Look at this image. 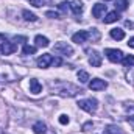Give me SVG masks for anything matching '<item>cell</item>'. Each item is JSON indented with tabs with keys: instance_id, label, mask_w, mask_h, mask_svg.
<instances>
[{
	"instance_id": "6da1fadb",
	"label": "cell",
	"mask_w": 134,
	"mask_h": 134,
	"mask_svg": "<svg viewBox=\"0 0 134 134\" xmlns=\"http://www.w3.org/2000/svg\"><path fill=\"white\" fill-rule=\"evenodd\" d=\"M78 106H80L83 111L89 112V114H95V112H97V109H98V101L95 100V98L80 100V101H78Z\"/></svg>"
},
{
	"instance_id": "7a4b0ae2",
	"label": "cell",
	"mask_w": 134,
	"mask_h": 134,
	"mask_svg": "<svg viewBox=\"0 0 134 134\" xmlns=\"http://www.w3.org/2000/svg\"><path fill=\"white\" fill-rule=\"evenodd\" d=\"M104 55L108 56V59L111 63H122V59H123V52L117 50V48H106Z\"/></svg>"
},
{
	"instance_id": "3957f363",
	"label": "cell",
	"mask_w": 134,
	"mask_h": 134,
	"mask_svg": "<svg viewBox=\"0 0 134 134\" xmlns=\"http://www.w3.org/2000/svg\"><path fill=\"white\" fill-rule=\"evenodd\" d=\"M53 50H55L56 53L64 55V56H72V55H73V48H72L67 42H58V44H55V45H53Z\"/></svg>"
},
{
	"instance_id": "277c9868",
	"label": "cell",
	"mask_w": 134,
	"mask_h": 134,
	"mask_svg": "<svg viewBox=\"0 0 134 134\" xmlns=\"http://www.w3.org/2000/svg\"><path fill=\"white\" fill-rule=\"evenodd\" d=\"M108 87V83L104 80H100V78H94L91 83H89V89L91 91H103Z\"/></svg>"
},
{
	"instance_id": "5b68a950",
	"label": "cell",
	"mask_w": 134,
	"mask_h": 134,
	"mask_svg": "<svg viewBox=\"0 0 134 134\" xmlns=\"http://www.w3.org/2000/svg\"><path fill=\"white\" fill-rule=\"evenodd\" d=\"M37 67H41V69H45V67H48L52 63H53V56L50 55V53H44L41 58H37Z\"/></svg>"
},
{
	"instance_id": "8992f818",
	"label": "cell",
	"mask_w": 134,
	"mask_h": 134,
	"mask_svg": "<svg viewBox=\"0 0 134 134\" xmlns=\"http://www.w3.org/2000/svg\"><path fill=\"white\" fill-rule=\"evenodd\" d=\"M87 39H89V31H86V30H80L78 33H75L72 36V41L76 42V44H84Z\"/></svg>"
},
{
	"instance_id": "52a82bcc",
	"label": "cell",
	"mask_w": 134,
	"mask_h": 134,
	"mask_svg": "<svg viewBox=\"0 0 134 134\" xmlns=\"http://www.w3.org/2000/svg\"><path fill=\"white\" fill-rule=\"evenodd\" d=\"M0 52L2 55H13L16 52V45L13 42H8V41H3L2 45H0Z\"/></svg>"
},
{
	"instance_id": "ba28073f",
	"label": "cell",
	"mask_w": 134,
	"mask_h": 134,
	"mask_svg": "<svg viewBox=\"0 0 134 134\" xmlns=\"http://www.w3.org/2000/svg\"><path fill=\"white\" fill-rule=\"evenodd\" d=\"M70 9H72V13H73L75 16H80V14L83 13V9H84V5H83L81 0H72Z\"/></svg>"
},
{
	"instance_id": "9c48e42d",
	"label": "cell",
	"mask_w": 134,
	"mask_h": 134,
	"mask_svg": "<svg viewBox=\"0 0 134 134\" xmlns=\"http://www.w3.org/2000/svg\"><path fill=\"white\" fill-rule=\"evenodd\" d=\"M91 53V56H89V64L92 67H100L101 66V55L98 52H89Z\"/></svg>"
},
{
	"instance_id": "30bf717a",
	"label": "cell",
	"mask_w": 134,
	"mask_h": 134,
	"mask_svg": "<svg viewBox=\"0 0 134 134\" xmlns=\"http://www.w3.org/2000/svg\"><path fill=\"white\" fill-rule=\"evenodd\" d=\"M104 11H106V5L104 3H95L94 8H92V16L95 19H100L101 16L104 14Z\"/></svg>"
},
{
	"instance_id": "8fae6325",
	"label": "cell",
	"mask_w": 134,
	"mask_h": 134,
	"mask_svg": "<svg viewBox=\"0 0 134 134\" xmlns=\"http://www.w3.org/2000/svg\"><path fill=\"white\" fill-rule=\"evenodd\" d=\"M103 134H125L123 130L117 125H108L106 130H103Z\"/></svg>"
},
{
	"instance_id": "7c38bea8",
	"label": "cell",
	"mask_w": 134,
	"mask_h": 134,
	"mask_svg": "<svg viewBox=\"0 0 134 134\" xmlns=\"http://www.w3.org/2000/svg\"><path fill=\"white\" fill-rule=\"evenodd\" d=\"M41 91H42V86L39 84V81H37L36 78H31V80H30V92L36 95V94H39Z\"/></svg>"
},
{
	"instance_id": "4fadbf2b",
	"label": "cell",
	"mask_w": 134,
	"mask_h": 134,
	"mask_svg": "<svg viewBox=\"0 0 134 134\" xmlns=\"http://www.w3.org/2000/svg\"><path fill=\"white\" fill-rule=\"evenodd\" d=\"M119 19H120V14H119L117 11H111V13L106 14V17H104V24H112V22H117Z\"/></svg>"
},
{
	"instance_id": "5bb4252c",
	"label": "cell",
	"mask_w": 134,
	"mask_h": 134,
	"mask_svg": "<svg viewBox=\"0 0 134 134\" xmlns=\"http://www.w3.org/2000/svg\"><path fill=\"white\" fill-rule=\"evenodd\" d=\"M33 133L34 134H45L47 133V125L42 122H36L33 125Z\"/></svg>"
},
{
	"instance_id": "9a60e30c",
	"label": "cell",
	"mask_w": 134,
	"mask_h": 134,
	"mask_svg": "<svg viewBox=\"0 0 134 134\" xmlns=\"http://www.w3.org/2000/svg\"><path fill=\"white\" fill-rule=\"evenodd\" d=\"M109 34H111V37L115 39V41H122V39L125 37V31H123L122 28H112Z\"/></svg>"
},
{
	"instance_id": "2e32d148",
	"label": "cell",
	"mask_w": 134,
	"mask_h": 134,
	"mask_svg": "<svg viewBox=\"0 0 134 134\" xmlns=\"http://www.w3.org/2000/svg\"><path fill=\"white\" fill-rule=\"evenodd\" d=\"M34 42H36L37 47H48V45H50V41H48L45 36H41V34H37V36L34 37Z\"/></svg>"
},
{
	"instance_id": "e0dca14e",
	"label": "cell",
	"mask_w": 134,
	"mask_h": 134,
	"mask_svg": "<svg viewBox=\"0 0 134 134\" xmlns=\"http://www.w3.org/2000/svg\"><path fill=\"white\" fill-rule=\"evenodd\" d=\"M22 16H24V19L28 20V22H36V20H37V16H36L34 13H30L28 9H24V11H22Z\"/></svg>"
},
{
	"instance_id": "ac0fdd59",
	"label": "cell",
	"mask_w": 134,
	"mask_h": 134,
	"mask_svg": "<svg viewBox=\"0 0 134 134\" xmlns=\"http://www.w3.org/2000/svg\"><path fill=\"white\" fill-rule=\"evenodd\" d=\"M130 5V0H117L115 2V9L117 11H125Z\"/></svg>"
},
{
	"instance_id": "d6986e66",
	"label": "cell",
	"mask_w": 134,
	"mask_h": 134,
	"mask_svg": "<svg viewBox=\"0 0 134 134\" xmlns=\"http://www.w3.org/2000/svg\"><path fill=\"white\" fill-rule=\"evenodd\" d=\"M122 64H123L125 67H134V56L133 55H126V56H123Z\"/></svg>"
},
{
	"instance_id": "ffe728a7",
	"label": "cell",
	"mask_w": 134,
	"mask_h": 134,
	"mask_svg": "<svg viewBox=\"0 0 134 134\" xmlns=\"http://www.w3.org/2000/svg\"><path fill=\"white\" fill-rule=\"evenodd\" d=\"M36 53V47H31V45H28V44H25L24 45V48H22V55H34Z\"/></svg>"
},
{
	"instance_id": "44dd1931",
	"label": "cell",
	"mask_w": 134,
	"mask_h": 134,
	"mask_svg": "<svg viewBox=\"0 0 134 134\" xmlns=\"http://www.w3.org/2000/svg\"><path fill=\"white\" fill-rule=\"evenodd\" d=\"M89 39H92L94 42H97V41L100 39V31H98L97 28H91V30H89Z\"/></svg>"
},
{
	"instance_id": "7402d4cb",
	"label": "cell",
	"mask_w": 134,
	"mask_h": 134,
	"mask_svg": "<svg viewBox=\"0 0 134 134\" xmlns=\"http://www.w3.org/2000/svg\"><path fill=\"white\" fill-rule=\"evenodd\" d=\"M78 80H80L81 83H87V81H89V73L84 72V70H80V72H78Z\"/></svg>"
},
{
	"instance_id": "603a6c76",
	"label": "cell",
	"mask_w": 134,
	"mask_h": 134,
	"mask_svg": "<svg viewBox=\"0 0 134 134\" xmlns=\"http://www.w3.org/2000/svg\"><path fill=\"white\" fill-rule=\"evenodd\" d=\"M28 2H30V5H33L36 8H41V6H44L48 0H28Z\"/></svg>"
},
{
	"instance_id": "cb8c5ba5",
	"label": "cell",
	"mask_w": 134,
	"mask_h": 134,
	"mask_svg": "<svg viewBox=\"0 0 134 134\" xmlns=\"http://www.w3.org/2000/svg\"><path fill=\"white\" fill-rule=\"evenodd\" d=\"M91 128H94V123H92V122H87V123L83 125V131H84V133H89Z\"/></svg>"
},
{
	"instance_id": "d4e9b609",
	"label": "cell",
	"mask_w": 134,
	"mask_h": 134,
	"mask_svg": "<svg viewBox=\"0 0 134 134\" xmlns=\"http://www.w3.org/2000/svg\"><path fill=\"white\" fill-rule=\"evenodd\" d=\"M67 5H69L67 2H61V3L58 5V8H59V9H61L63 13H67Z\"/></svg>"
},
{
	"instance_id": "484cf974",
	"label": "cell",
	"mask_w": 134,
	"mask_h": 134,
	"mask_svg": "<svg viewBox=\"0 0 134 134\" xmlns=\"http://www.w3.org/2000/svg\"><path fill=\"white\" fill-rule=\"evenodd\" d=\"M59 123L61 125H67L69 123V117L67 115H59Z\"/></svg>"
},
{
	"instance_id": "4316f807",
	"label": "cell",
	"mask_w": 134,
	"mask_h": 134,
	"mask_svg": "<svg viewBox=\"0 0 134 134\" xmlns=\"http://www.w3.org/2000/svg\"><path fill=\"white\" fill-rule=\"evenodd\" d=\"M47 16H48V17H52V19H58V17H59V14H58V13H55V11H47Z\"/></svg>"
},
{
	"instance_id": "83f0119b",
	"label": "cell",
	"mask_w": 134,
	"mask_h": 134,
	"mask_svg": "<svg viewBox=\"0 0 134 134\" xmlns=\"http://www.w3.org/2000/svg\"><path fill=\"white\" fill-rule=\"evenodd\" d=\"M125 27H126V28H131V30H134V22H131V20H125Z\"/></svg>"
},
{
	"instance_id": "f1b7e54d",
	"label": "cell",
	"mask_w": 134,
	"mask_h": 134,
	"mask_svg": "<svg viewBox=\"0 0 134 134\" xmlns=\"http://www.w3.org/2000/svg\"><path fill=\"white\" fill-rule=\"evenodd\" d=\"M52 64H53V66H61V64H63V61H61V59H59V58H53V63H52Z\"/></svg>"
},
{
	"instance_id": "f546056e",
	"label": "cell",
	"mask_w": 134,
	"mask_h": 134,
	"mask_svg": "<svg viewBox=\"0 0 134 134\" xmlns=\"http://www.w3.org/2000/svg\"><path fill=\"white\" fill-rule=\"evenodd\" d=\"M14 41H16V42H17V41H22V42H25V41H27V37H24V36H16V37H14Z\"/></svg>"
},
{
	"instance_id": "4dcf8cb0",
	"label": "cell",
	"mask_w": 134,
	"mask_h": 134,
	"mask_svg": "<svg viewBox=\"0 0 134 134\" xmlns=\"http://www.w3.org/2000/svg\"><path fill=\"white\" fill-rule=\"evenodd\" d=\"M128 123L134 128V115H130V117H128Z\"/></svg>"
},
{
	"instance_id": "1f68e13d",
	"label": "cell",
	"mask_w": 134,
	"mask_h": 134,
	"mask_svg": "<svg viewBox=\"0 0 134 134\" xmlns=\"http://www.w3.org/2000/svg\"><path fill=\"white\" fill-rule=\"evenodd\" d=\"M128 45H130L131 48H134V37H130V41H128Z\"/></svg>"
},
{
	"instance_id": "d6a6232c",
	"label": "cell",
	"mask_w": 134,
	"mask_h": 134,
	"mask_svg": "<svg viewBox=\"0 0 134 134\" xmlns=\"http://www.w3.org/2000/svg\"><path fill=\"white\" fill-rule=\"evenodd\" d=\"M104 2H109V0H104Z\"/></svg>"
},
{
	"instance_id": "836d02e7",
	"label": "cell",
	"mask_w": 134,
	"mask_h": 134,
	"mask_svg": "<svg viewBox=\"0 0 134 134\" xmlns=\"http://www.w3.org/2000/svg\"><path fill=\"white\" fill-rule=\"evenodd\" d=\"M133 83H134V78H133Z\"/></svg>"
}]
</instances>
